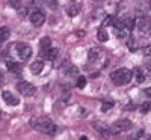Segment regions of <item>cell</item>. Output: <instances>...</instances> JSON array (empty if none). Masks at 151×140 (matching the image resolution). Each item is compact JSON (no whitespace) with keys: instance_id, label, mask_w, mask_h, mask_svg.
I'll return each mask as SVG.
<instances>
[{"instance_id":"30","label":"cell","mask_w":151,"mask_h":140,"mask_svg":"<svg viewBox=\"0 0 151 140\" xmlns=\"http://www.w3.org/2000/svg\"><path fill=\"white\" fill-rule=\"evenodd\" d=\"M145 95L147 96H151V87H147L145 89Z\"/></svg>"},{"instance_id":"20","label":"cell","mask_w":151,"mask_h":140,"mask_svg":"<svg viewBox=\"0 0 151 140\" xmlns=\"http://www.w3.org/2000/svg\"><path fill=\"white\" fill-rule=\"evenodd\" d=\"M134 75H136V81H137V83H144V81L147 80V77H145V72H144L141 68H137V69L134 71Z\"/></svg>"},{"instance_id":"27","label":"cell","mask_w":151,"mask_h":140,"mask_svg":"<svg viewBox=\"0 0 151 140\" xmlns=\"http://www.w3.org/2000/svg\"><path fill=\"white\" fill-rule=\"evenodd\" d=\"M112 107H113V103H112V101H109V103H104V104L101 106V110L106 111V110H110Z\"/></svg>"},{"instance_id":"24","label":"cell","mask_w":151,"mask_h":140,"mask_svg":"<svg viewBox=\"0 0 151 140\" xmlns=\"http://www.w3.org/2000/svg\"><path fill=\"white\" fill-rule=\"evenodd\" d=\"M150 110H151V103H144V104H142V107H141V111H142V114L148 113Z\"/></svg>"},{"instance_id":"9","label":"cell","mask_w":151,"mask_h":140,"mask_svg":"<svg viewBox=\"0 0 151 140\" xmlns=\"http://www.w3.org/2000/svg\"><path fill=\"white\" fill-rule=\"evenodd\" d=\"M92 126L100 133V134H103V136H110V128L107 125H103V124H100V122H95L92 124Z\"/></svg>"},{"instance_id":"14","label":"cell","mask_w":151,"mask_h":140,"mask_svg":"<svg viewBox=\"0 0 151 140\" xmlns=\"http://www.w3.org/2000/svg\"><path fill=\"white\" fill-rule=\"evenodd\" d=\"M79 12H80V5H77V3H73V5H70L67 8V14L70 17H76Z\"/></svg>"},{"instance_id":"11","label":"cell","mask_w":151,"mask_h":140,"mask_svg":"<svg viewBox=\"0 0 151 140\" xmlns=\"http://www.w3.org/2000/svg\"><path fill=\"white\" fill-rule=\"evenodd\" d=\"M101 53H103V50L100 47H94V48L89 50V53H88V59L89 60H97L100 56H101Z\"/></svg>"},{"instance_id":"32","label":"cell","mask_w":151,"mask_h":140,"mask_svg":"<svg viewBox=\"0 0 151 140\" xmlns=\"http://www.w3.org/2000/svg\"><path fill=\"white\" fill-rule=\"evenodd\" d=\"M148 3H150V9H151V2H148Z\"/></svg>"},{"instance_id":"19","label":"cell","mask_w":151,"mask_h":140,"mask_svg":"<svg viewBox=\"0 0 151 140\" xmlns=\"http://www.w3.org/2000/svg\"><path fill=\"white\" fill-rule=\"evenodd\" d=\"M97 38H98V41H100V42H106V41L109 39V33H107V30H106L104 27H101V29L98 30Z\"/></svg>"},{"instance_id":"22","label":"cell","mask_w":151,"mask_h":140,"mask_svg":"<svg viewBox=\"0 0 151 140\" xmlns=\"http://www.w3.org/2000/svg\"><path fill=\"white\" fill-rule=\"evenodd\" d=\"M113 21H115V17L107 15V17H104V20H103V26H110V24H113Z\"/></svg>"},{"instance_id":"12","label":"cell","mask_w":151,"mask_h":140,"mask_svg":"<svg viewBox=\"0 0 151 140\" xmlns=\"http://www.w3.org/2000/svg\"><path fill=\"white\" fill-rule=\"evenodd\" d=\"M6 66H8V71H11L12 74H20L21 72V66H20V63H17V62L8 60L6 62Z\"/></svg>"},{"instance_id":"31","label":"cell","mask_w":151,"mask_h":140,"mask_svg":"<svg viewBox=\"0 0 151 140\" xmlns=\"http://www.w3.org/2000/svg\"><path fill=\"white\" fill-rule=\"evenodd\" d=\"M147 69L151 72V60H148V62H147Z\"/></svg>"},{"instance_id":"28","label":"cell","mask_w":151,"mask_h":140,"mask_svg":"<svg viewBox=\"0 0 151 140\" xmlns=\"http://www.w3.org/2000/svg\"><path fill=\"white\" fill-rule=\"evenodd\" d=\"M47 3H48V6L52 8V9H56L58 8V2H56V0H47Z\"/></svg>"},{"instance_id":"29","label":"cell","mask_w":151,"mask_h":140,"mask_svg":"<svg viewBox=\"0 0 151 140\" xmlns=\"http://www.w3.org/2000/svg\"><path fill=\"white\" fill-rule=\"evenodd\" d=\"M142 51H144V54H145V56H151V45H147V47H144V50H142Z\"/></svg>"},{"instance_id":"4","label":"cell","mask_w":151,"mask_h":140,"mask_svg":"<svg viewBox=\"0 0 151 140\" xmlns=\"http://www.w3.org/2000/svg\"><path fill=\"white\" fill-rule=\"evenodd\" d=\"M17 91L23 96H32L36 92V87L32 83H29V81H20V83H17Z\"/></svg>"},{"instance_id":"3","label":"cell","mask_w":151,"mask_h":140,"mask_svg":"<svg viewBox=\"0 0 151 140\" xmlns=\"http://www.w3.org/2000/svg\"><path fill=\"white\" fill-rule=\"evenodd\" d=\"M109 128H110V136H116L122 131H129L132 128V122L127 121V119H122V121H118L113 125H110Z\"/></svg>"},{"instance_id":"7","label":"cell","mask_w":151,"mask_h":140,"mask_svg":"<svg viewBox=\"0 0 151 140\" xmlns=\"http://www.w3.org/2000/svg\"><path fill=\"white\" fill-rule=\"evenodd\" d=\"M30 23L33 26H42L45 23V14L42 11H33L30 14Z\"/></svg>"},{"instance_id":"16","label":"cell","mask_w":151,"mask_h":140,"mask_svg":"<svg viewBox=\"0 0 151 140\" xmlns=\"http://www.w3.org/2000/svg\"><path fill=\"white\" fill-rule=\"evenodd\" d=\"M9 35H11L9 27H6V26L0 27V42H6L9 39Z\"/></svg>"},{"instance_id":"21","label":"cell","mask_w":151,"mask_h":140,"mask_svg":"<svg viewBox=\"0 0 151 140\" xmlns=\"http://www.w3.org/2000/svg\"><path fill=\"white\" fill-rule=\"evenodd\" d=\"M134 20L133 18H125V27H127V30H133V27H134Z\"/></svg>"},{"instance_id":"2","label":"cell","mask_w":151,"mask_h":140,"mask_svg":"<svg viewBox=\"0 0 151 140\" xmlns=\"http://www.w3.org/2000/svg\"><path fill=\"white\" fill-rule=\"evenodd\" d=\"M110 79L113 81V84L116 86H124V84H129L130 80L133 79V72L127 68H118L110 74Z\"/></svg>"},{"instance_id":"15","label":"cell","mask_w":151,"mask_h":140,"mask_svg":"<svg viewBox=\"0 0 151 140\" xmlns=\"http://www.w3.org/2000/svg\"><path fill=\"white\" fill-rule=\"evenodd\" d=\"M42 68H44V63H42L41 60H36V62H33L32 65H30L32 74H40V72L42 71Z\"/></svg>"},{"instance_id":"18","label":"cell","mask_w":151,"mask_h":140,"mask_svg":"<svg viewBox=\"0 0 151 140\" xmlns=\"http://www.w3.org/2000/svg\"><path fill=\"white\" fill-rule=\"evenodd\" d=\"M64 72L67 75H76V74L79 72V69H77V66H74L73 63H70V65H65L64 66Z\"/></svg>"},{"instance_id":"5","label":"cell","mask_w":151,"mask_h":140,"mask_svg":"<svg viewBox=\"0 0 151 140\" xmlns=\"http://www.w3.org/2000/svg\"><path fill=\"white\" fill-rule=\"evenodd\" d=\"M17 54H18V57L23 62H26L32 56V48L29 45H26V44H17Z\"/></svg>"},{"instance_id":"6","label":"cell","mask_w":151,"mask_h":140,"mask_svg":"<svg viewBox=\"0 0 151 140\" xmlns=\"http://www.w3.org/2000/svg\"><path fill=\"white\" fill-rule=\"evenodd\" d=\"M136 27L141 33H148L151 30V20L147 15L139 17V20H137V23H136Z\"/></svg>"},{"instance_id":"23","label":"cell","mask_w":151,"mask_h":140,"mask_svg":"<svg viewBox=\"0 0 151 140\" xmlns=\"http://www.w3.org/2000/svg\"><path fill=\"white\" fill-rule=\"evenodd\" d=\"M9 3H11V6L14 8V9H20L21 8V0H9Z\"/></svg>"},{"instance_id":"17","label":"cell","mask_w":151,"mask_h":140,"mask_svg":"<svg viewBox=\"0 0 151 140\" xmlns=\"http://www.w3.org/2000/svg\"><path fill=\"white\" fill-rule=\"evenodd\" d=\"M127 48L130 50V51H137L139 50V44H137V41L134 39V38H129L127 39Z\"/></svg>"},{"instance_id":"10","label":"cell","mask_w":151,"mask_h":140,"mask_svg":"<svg viewBox=\"0 0 151 140\" xmlns=\"http://www.w3.org/2000/svg\"><path fill=\"white\" fill-rule=\"evenodd\" d=\"M40 48H41V54H42L44 51H47L48 48H52V39H50L48 36L41 38V41H40Z\"/></svg>"},{"instance_id":"26","label":"cell","mask_w":151,"mask_h":140,"mask_svg":"<svg viewBox=\"0 0 151 140\" xmlns=\"http://www.w3.org/2000/svg\"><path fill=\"white\" fill-rule=\"evenodd\" d=\"M45 3H47V0H32L33 6H44Z\"/></svg>"},{"instance_id":"8","label":"cell","mask_w":151,"mask_h":140,"mask_svg":"<svg viewBox=\"0 0 151 140\" xmlns=\"http://www.w3.org/2000/svg\"><path fill=\"white\" fill-rule=\"evenodd\" d=\"M3 99H5V103L6 104H9V106H18V98L17 96H14L11 92H8V91H3Z\"/></svg>"},{"instance_id":"25","label":"cell","mask_w":151,"mask_h":140,"mask_svg":"<svg viewBox=\"0 0 151 140\" xmlns=\"http://www.w3.org/2000/svg\"><path fill=\"white\" fill-rule=\"evenodd\" d=\"M85 86H86V79L85 77H79L77 79V87L79 89H83Z\"/></svg>"},{"instance_id":"13","label":"cell","mask_w":151,"mask_h":140,"mask_svg":"<svg viewBox=\"0 0 151 140\" xmlns=\"http://www.w3.org/2000/svg\"><path fill=\"white\" fill-rule=\"evenodd\" d=\"M58 54H59L58 48H48L47 51H44L41 56H44V57H45V59H48V60H55V59L58 57Z\"/></svg>"},{"instance_id":"1","label":"cell","mask_w":151,"mask_h":140,"mask_svg":"<svg viewBox=\"0 0 151 140\" xmlns=\"http://www.w3.org/2000/svg\"><path fill=\"white\" fill-rule=\"evenodd\" d=\"M30 124H32L33 128H36L38 131H41L44 134L53 136L56 133V125L50 121L48 118H32L30 119Z\"/></svg>"}]
</instances>
